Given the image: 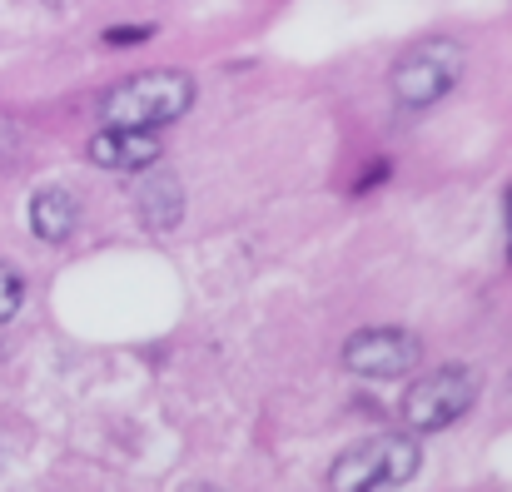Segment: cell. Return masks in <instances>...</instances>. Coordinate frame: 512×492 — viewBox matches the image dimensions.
I'll return each instance as SVG.
<instances>
[{"instance_id": "6da1fadb", "label": "cell", "mask_w": 512, "mask_h": 492, "mask_svg": "<svg viewBox=\"0 0 512 492\" xmlns=\"http://www.w3.org/2000/svg\"><path fill=\"white\" fill-rule=\"evenodd\" d=\"M189 105H194V80L184 70H145V75H130L125 85H115L100 100V115H105V125L160 130V125L179 120Z\"/></svg>"}, {"instance_id": "7a4b0ae2", "label": "cell", "mask_w": 512, "mask_h": 492, "mask_svg": "<svg viewBox=\"0 0 512 492\" xmlns=\"http://www.w3.org/2000/svg\"><path fill=\"white\" fill-rule=\"evenodd\" d=\"M423 468V448L413 433H373L363 443H353L339 453L329 488L339 492H378V488H403L413 473Z\"/></svg>"}, {"instance_id": "3957f363", "label": "cell", "mask_w": 512, "mask_h": 492, "mask_svg": "<svg viewBox=\"0 0 512 492\" xmlns=\"http://www.w3.org/2000/svg\"><path fill=\"white\" fill-rule=\"evenodd\" d=\"M463 65H468V55H463L458 40L428 35V40H418V45L393 65L388 90H393V100H398L403 110H428V105H438V100L463 80Z\"/></svg>"}, {"instance_id": "277c9868", "label": "cell", "mask_w": 512, "mask_h": 492, "mask_svg": "<svg viewBox=\"0 0 512 492\" xmlns=\"http://www.w3.org/2000/svg\"><path fill=\"white\" fill-rule=\"evenodd\" d=\"M473 403H478V373L463 368V363H448V368H433L428 378H418L408 388L403 423L413 433H438V428L458 423Z\"/></svg>"}, {"instance_id": "5b68a950", "label": "cell", "mask_w": 512, "mask_h": 492, "mask_svg": "<svg viewBox=\"0 0 512 492\" xmlns=\"http://www.w3.org/2000/svg\"><path fill=\"white\" fill-rule=\"evenodd\" d=\"M418 358H423V343L408 328H363L343 343V368L358 378H398Z\"/></svg>"}, {"instance_id": "8992f818", "label": "cell", "mask_w": 512, "mask_h": 492, "mask_svg": "<svg viewBox=\"0 0 512 492\" xmlns=\"http://www.w3.org/2000/svg\"><path fill=\"white\" fill-rule=\"evenodd\" d=\"M90 160L100 169H150L160 160V140L135 125H110L90 140Z\"/></svg>"}, {"instance_id": "52a82bcc", "label": "cell", "mask_w": 512, "mask_h": 492, "mask_svg": "<svg viewBox=\"0 0 512 492\" xmlns=\"http://www.w3.org/2000/svg\"><path fill=\"white\" fill-rule=\"evenodd\" d=\"M135 214H140V224L145 229H155V234H170L174 224L184 219V189H179V179L174 174H145V184L135 189Z\"/></svg>"}, {"instance_id": "ba28073f", "label": "cell", "mask_w": 512, "mask_h": 492, "mask_svg": "<svg viewBox=\"0 0 512 492\" xmlns=\"http://www.w3.org/2000/svg\"><path fill=\"white\" fill-rule=\"evenodd\" d=\"M80 224V204L70 189H40L30 199V229L45 239V244H65Z\"/></svg>"}, {"instance_id": "9c48e42d", "label": "cell", "mask_w": 512, "mask_h": 492, "mask_svg": "<svg viewBox=\"0 0 512 492\" xmlns=\"http://www.w3.org/2000/svg\"><path fill=\"white\" fill-rule=\"evenodd\" d=\"M25 304V284H20V274L15 269H5L0 264V324L5 319H15V309Z\"/></svg>"}, {"instance_id": "30bf717a", "label": "cell", "mask_w": 512, "mask_h": 492, "mask_svg": "<svg viewBox=\"0 0 512 492\" xmlns=\"http://www.w3.org/2000/svg\"><path fill=\"white\" fill-rule=\"evenodd\" d=\"M155 35V25H115L105 30V45H145Z\"/></svg>"}, {"instance_id": "8fae6325", "label": "cell", "mask_w": 512, "mask_h": 492, "mask_svg": "<svg viewBox=\"0 0 512 492\" xmlns=\"http://www.w3.org/2000/svg\"><path fill=\"white\" fill-rule=\"evenodd\" d=\"M378 179H388V160L368 164V169H363V179H358V184H353V194H368V189H373V184H378Z\"/></svg>"}, {"instance_id": "7c38bea8", "label": "cell", "mask_w": 512, "mask_h": 492, "mask_svg": "<svg viewBox=\"0 0 512 492\" xmlns=\"http://www.w3.org/2000/svg\"><path fill=\"white\" fill-rule=\"evenodd\" d=\"M508 209H512V194H508Z\"/></svg>"}]
</instances>
